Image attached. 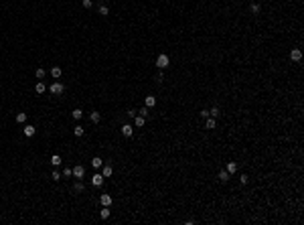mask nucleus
<instances>
[{"label": "nucleus", "instance_id": "f03ea898", "mask_svg": "<svg viewBox=\"0 0 304 225\" xmlns=\"http://www.w3.org/2000/svg\"><path fill=\"white\" fill-rule=\"evenodd\" d=\"M49 91L53 93V96H61L63 91H65V85L59 83V81H55V83H51V85H49Z\"/></svg>", "mask_w": 304, "mask_h": 225}, {"label": "nucleus", "instance_id": "7ed1b4c3", "mask_svg": "<svg viewBox=\"0 0 304 225\" xmlns=\"http://www.w3.org/2000/svg\"><path fill=\"white\" fill-rule=\"evenodd\" d=\"M120 132H122V136H126V138H132V134H134V128L130 124H124L122 128H120Z\"/></svg>", "mask_w": 304, "mask_h": 225}, {"label": "nucleus", "instance_id": "4468645a", "mask_svg": "<svg viewBox=\"0 0 304 225\" xmlns=\"http://www.w3.org/2000/svg\"><path fill=\"white\" fill-rule=\"evenodd\" d=\"M71 118H73V120H77V122H79V120L83 118V112H81V110H79V107H75L73 112H71Z\"/></svg>", "mask_w": 304, "mask_h": 225}, {"label": "nucleus", "instance_id": "b1692460", "mask_svg": "<svg viewBox=\"0 0 304 225\" xmlns=\"http://www.w3.org/2000/svg\"><path fill=\"white\" fill-rule=\"evenodd\" d=\"M249 10H252V12H253V14H258V12H259V10H262V6H259V4H258V2H253V4H252V6H249Z\"/></svg>", "mask_w": 304, "mask_h": 225}, {"label": "nucleus", "instance_id": "473e14b6", "mask_svg": "<svg viewBox=\"0 0 304 225\" xmlns=\"http://www.w3.org/2000/svg\"><path fill=\"white\" fill-rule=\"evenodd\" d=\"M148 110H150V107H146V106H144V107H142V110H140L138 114H140V116H144V118H148Z\"/></svg>", "mask_w": 304, "mask_h": 225}, {"label": "nucleus", "instance_id": "ddd939ff", "mask_svg": "<svg viewBox=\"0 0 304 225\" xmlns=\"http://www.w3.org/2000/svg\"><path fill=\"white\" fill-rule=\"evenodd\" d=\"M205 126H207V130H215L217 122H215V118H211V116H209V118L205 120Z\"/></svg>", "mask_w": 304, "mask_h": 225}, {"label": "nucleus", "instance_id": "5701e85b", "mask_svg": "<svg viewBox=\"0 0 304 225\" xmlns=\"http://www.w3.org/2000/svg\"><path fill=\"white\" fill-rule=\"evenodd\" d=\"M45 75H47V71H45V69H43V67H39V69H37V71H34V77H37V79H43V77H45Z\"/></svg>", "mask_w": 304, "mask_h": 225}, {"label": "nucleus", "instance_id": "72a5a7b5", "mask_svg": "<svg viewBox=\"0 0 304 225\" xmlns=\"http://www.w3.org/2000/svg\"><path fill=\"white\" fill-rule=\"evenodd\" d=\"M199 116L207 120V118H209V110H201V112H199Z\"/></svg>", "mask_w": 304, "mask_h": 225}, {"label": "nucleus", "instance_id": "39448f33", "mask_svg": "<svg viewBox=\"0 0 304 225\" xmlns=\"http://www.w3.org/2000/svg\"><path fill=\"white\" fill-rule=\"evenodd\" d=\"M101 175H103V179H110V176L114 175V169L110 166V164L103 162V166H101Z\"/></svg>", "mask_w": 304, "mask_h": 225}, {"label": "nucleus", "instance_id": "6e6552de", "mask_svg": "<svg viewBox=\"0 0 304 225\" xmlns=\"http://www.w3.org/2000/svg\"><path fill=\"white\" fill-rule=\"evenodd\" d=\"M73 191H75V193H83V191H85V183H83L81 179H77V180H75Z\"/></svg>", "mask_w": 304, "mask_h": 225}, {"label": "nucleus", "instance_id": "2f4dec72", "mask_svg": "<svg viewBox=\"0 0 304 225\" xmlns=\"http://www.w3.org/2000/svg\"><path fill=\"white\" fill-rule=\"evenodd\" d=\"M107 12H110L107 10V6H100V14L101 16H107Z\"/></svg>", "mask_w": 304, "mask_h": 225}, {"label": "nucleus", "instance_id": "412c9836", "mask_svg": "<svg viewBox=\"0 0 304 225\" xmlns=\"http://www.w3.org/2000/svg\"><path fill=\"white\" fill-rule=\"evenodd\" d=\"M89 120L93 122V124H97V122L101 120V114H97V112H91V114H89Z\"/></svg>", "mask_w": 304, "mask_h": 225}, {"label": "nucleus", "instance_id": "2eb2a0df", "mask_svg": "<svg viewBox=\"0 0 304 225\" xmlns=\"http://www.w3.org/2000/svg\"><path fill=\"white\" fill-rule=\"evenodd\" d=\"M144 106H146V107H154V106H156V97H154V96H148L146 101H144Z\"/></svg>", "mask_w": 304, "mask_h": 225}, {"label": "nucleus", "instance_id": "f257e3e1", "mask_svg": "<svg viewBox=\"0 0 304 225\" xmlns=\"http://www.w3.org/2000/svg\"><path fill=\"white\" fill-rule=\"evenodd\" d=\"M170 65V59H168V55H164V53H160V55L156 57V67L158 69H166Z\"/></svg>", "mask_w": 304, "mask_h": 225}, {"label": "nucleus", "instance_id": "6ab92c4d", "mask_svg": "<svg viewBox=\"0 0 304 225\" xmlns=\"http://www.w3.org/2000/svg\"><path fill=\"white\" fill-rule=\"evenodd\" d=\"M45 89H47V85L43 83V81H39V83L34 85V91H37V93H45Z\"/></svg>", "mask_w": 304, "mask_h": 225}, {"label": "nucleus", "instance_id": "0eeeda50", "mask_svg": "<svg viewBox=\"0 0 304 225\" xmlns=\"http://www.w3.org/2000/svg\"><path fill=\"white\" fill-rule=\"evenodd\" d=\"M290 59L298 63L300 59H302V51H300V49H292V51H290Z\"/></svg>", "mask_w": 304, "mask_h": 225}, {"label": "nucleus", "instance_id": "7c9ffc66", "mask_svg": "<svg viewBox=\"0 0 304 225\" xmlns=\"http://www.w3.org/2000/svg\"><path fill=\"white\" fill-rule=\"evenodd\" d=\"M81 4H83V8H91L93 2H91V0H81Z\"/></svg>", "mask_w": 304, "mask_h": 225}, {"label": "nucleus", "instance_id": "1a4fd4ad", "mask_svg": "<svg viewBox=\"0 0 304 225\" xmlns=\"http://www.w3.org/2000/svg\"><path fill=\"white\" fill-rule=\"evenodd\" d=\"M144 124H146V118H144V116H140V114H136V118H134V126H136V128H142Z\"/></svg>", "mask_w": 304, "mask_h": 225}, {"label": "nucleus", "instance_id": "423d86ee", "mask_svg": "<svg viewBox=\"0 0 304 225\" xmlns=\"http://www.w3.org/2000/svg\"><path fill=\"white\" fill-rule=\"evenodd\" d=\"M83 175H85V169L81 166V164L73 166V176H75V179H83Z\"/></svg>", "mask_w": 304, "mask_h": 225}, {"label": "nucleus", "instance_id": "cd10ccee", "mask_svg": "<svg viewBox=\"0 0 304 225\" xmlns=\"http://www.w3.org/2000/svg\"><path fill=\"white\" fill-rule=\"evenodd\" d=\"M83 132H85V130L81 128V126H75V128H73V134L75 136H83Z\"/></svg>", "mask_w": 304, "mask_h": 225}, {"label": "nucleus", "instance_id": "a878e982", "mask_svg": "<svg viewBox=\"0 0 304 225\" xmlns=\"http://www.w3.org/2000/svg\"><path fill=\"white\" fill-rule=\"evenodd\" d=\"M16 122L18 124H24L27 122V114H16Z\"/></svg>", "mask_w": 304, "mask_h": 225}, {"label": "nucleus", "instance_id": "f704fd0d", "mask_svg": "<svg viewBox=\"0 0 304 225\" xmlns=\"http://www.w3.org/2000/svg\"><path fill=\"white\" fill-rule=\"evenodd\" d=\"M136 114H138L136 110H128V116H130V118H136Z\"/></svg>", "mask_w": 304, "mask_h": 225}, {"label": "nucleus", "instance_id": "9b49d317", "mask_svg": "<svg viewBox=\"0 0 304 225\" xmlns=\"http://www.w3.org/2000/svg\"><path fill=\"white\" fill-rule=\"evenodd\" d=\"M34 132H37V130H34V126H31V124H28V126H24V128H23V134L27 136V138L34 136Z\"/></svg>", "mask_w": 304, "mask_h": 225}, {"label": "nucleus", "instance_id": "9d476101", "mask_svg": "<svg viewBox=\"0 0 304 225\" xmlns=\"http://www.w3.org/2000/svg\"><path fill=\"white\" fill-rule=\"evenodd\" d=\"M112 201H114L112 195H101V197H100V203L103 205V207H110V205H112Z\"/></svg>", "mask_w": 304, "mask_h": 225}, {"label": "nucleus", "instance_id": "f3484780", "mask_svg": "<svg viewBox=\"0 0 304 225\" xmlns=\"http://www.w3.org/2000/svg\"><path fill=\"white\" fill-rule=\"evenodd\" d=\"M61 67H51V77H55V79H59L61 77Z\"/></svg>", "mask_w": 304, "mask_h": 225}, {"label": "nucleus", "instance_id": "a211bd4d", "mask_svg": "<svg viewBox=\"0 0 304 225\" xmlns=\"http://www.w3.org/2000/svg\"><path fill=\"white\" fill-rule=\"evenodd\" d=\"M227 172H229V175H235L237 172V162H227Z\"/></svg>", "mask_w": 304, "mask_h": 225}, {"label": "nucleus", "instance_id": "393cba45", "mask_svg": "<svg viewBox=\"0 0 304 225\" xmlns=\"http://www.w3.org/2000/svg\"><path fill=\"white\" fill-rule=\"evenodd\" d=\"M61 176H65V179H67V176H73V169H69V166H65V170L61 172Z\"/></svg>", "mask_w": 304, "mask_h": 225}, {"label": "nucleus", "instance_id": "f8f14e48", "mask_svg": "<svg viewBox=\"0 0 304 225\" xmlns=\"http://www.w3.org/2000/svg\"><path fill=\"white\" fill-rule=\"evenodd\" d=\"M91 166H93V169H101V166H103V160H101L100 156H96V158H91Z\"/></svg>", "mask_w": 304, "mask_h": 225}, {"label": "nucleus", "instance_id": "aec40b11", "mask_svg": "<svg viewBox=\"0 0 304 225\" xmlns=\"http://www.w3.org/2000/svg\"><path fill=\"white\" fill-rule=\"evenodd\" d=\"M110 215H112V211H110V207H103V209H101V211H100V217H101V219H107Z\"/></svg>", "mask_w": 304, "mask_h": 225}, {"label": "nucleus", "instance_id": "dca6fc26", "mask_svg": "<svg viewBox=\"0 0 304 225\" xmlns=\"http://www.w3.org/2000/svg\"><path fill=\"white\" fill-rule=\"evenodd\" d=\"M229 172H227V170H221V172H219V175H217V179H219L221 180V183H227V180H229Z\"/></svg>", "mask_w": 304, "mask_h": 225}, {"label": "nucleus", "instance_id": "c756f323", "mask_svg": "<svg viewBox=\"0 0 304 225\" xmlns=\"http://www.w3.org/2000/svg\"><path fill=\"white\" fill-rule=\"evenodd\" d=\"M239 183H241V185H248V183H249V176H248V175H241V176H239Z\"/></svg>", "mask_w": 304, "mask_h": 225}, {"label": "nucleus", "instance_id": "20e7f679", "mask_svg": "<svg viewBox=\"0 0 304 225\" xmlns=\"http://www.w3.org/2000/svg\"><path fill=\"white\" fill-rule=\"evenodd\" d=\"M91 185H93V187H101V185H103V175L96 172V175L91 176Z\"/></svg>", "mask_w": 304, "mask_h": 225}, {"label": "nucleus", "instance_id": "bb28decb", "mask_svg": "<svg viewBox=\"0 0 304 225\" xmlns=\"http://www.w3.org/2000/svg\"><path fill=\"white\" fill-rule=\"evenodd\" d=\"M209 116H211V118H217V116H219V107H211V110H209Z\"/></svg>", "mask_w": 304, "mask_h": 225}, {"label": "nucleus", "instance_id": "c85d7f7f", "mask_svg": "<svg viewBox=\"0 0 304 225\" xmlns=\"http://www.w3.org/2000/svg\"><path fill=\"white\" fill-rule=\"evenodd\" d=\"M51 179L53 180H61V172H59V170H53V172H51Z\"/></svg>", "mask_w": 304, "mask_h": 225}, {"label": "nucleus", "instance_id": "4be33fe9", "mask_svg": "<svg viewBox=\"0 0 304 225\" xmlns=\"http://www.w3.org/2000/svg\"><path fill=\"white\" fill-rule=\"evenodd\" d=\"M51 164H53V166H59V164H61V156H59V154H53V156H51Z\"/></svg>", "mask_w": 304, "mask_h": 225}]
</instances>
